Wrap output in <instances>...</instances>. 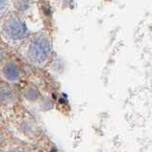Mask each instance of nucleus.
<instances>
[{"mask_svg":"<svg viewBox=\"0 0 152 152\" xmlns=\"http://www.w3.org/2000/svg\"><path fill=\"white\" fill-rule=\"evenodd\" d=\"M28 51L33 60L42 63L47 60L50 53V44L45 37H34L30 44Z\"/></svg>","mask_w":152,"mask_h":152,"instance_id":"nucleus-1","label":"nucleus"},{"mask_svg":"<svg viewBox=\"0 0 152 152\" xmlns=\"http://www.w3.org/2000/svg\"><path fill=\"white\" fill-rule=\"evenodd\" d=\"M4 28L8 35L12 39H20L24 37L27 32V28L25 23L21 20V18L17 16H12L6 21Z\"/></svg>","mask_w":152,"mask_h":152,"instance_id":"nucleus-2","label":"nucleus"},{"mask_svg":"<svg viewBox=\"0 0 152 152\" xmlns=\"http://www.w3.org/2000/svg\"><path fill=\"white\" fill-rule=\"evenodd\" d=\"M3 72L5 77L7 79L11 80V81H14L18 79L19 77V69L18 66L13 64V63H8L6 66H4V69H3Z\"/></svg>","mask_w":152,"mask_h":152,"instance_id":"nucleus-3","label":"nucleus"},{"mask_svg":"<svg viewBox=\"0 0 152 152\" xmlns=\"http://www.w3.org/2000/svg\"><path fill=\"white\" fill-rule=\"evenodd\" d=\"M5 8H6V3H5L4 1H0V13H1Z\"/></svg>","mask_w":152,"mask_h":152,"instance_id":"nucleus-4","label":"nucleus"},{"mask_svg":"<svg viewBox=\"0 0 152 152\" xmlns=\"http://www.w3.org/2000/svg\"><path fill=\"white\" fill-rule=\"evenodd\" d=\"M1 59H2V52L0 50V61H1Z\"/></svg>","mask_w":152,"mask_h":152,"instance_id":"nucleus-5","label":"nucleus"},{"mask_svg":"<svg viewBox=\"0 0 152 152\" xmlns=\"http://www.w3.org/2000/svg\"><path fill=\"white\" fill-rule=\"evenodd\" d=\"M10 152H22V151H19V150H13V151H10Z\"/></svg>","mask_w":152,"mask_h":152,"instance_id":"nucleus-6","label":"nucleus"}]
</instances>
